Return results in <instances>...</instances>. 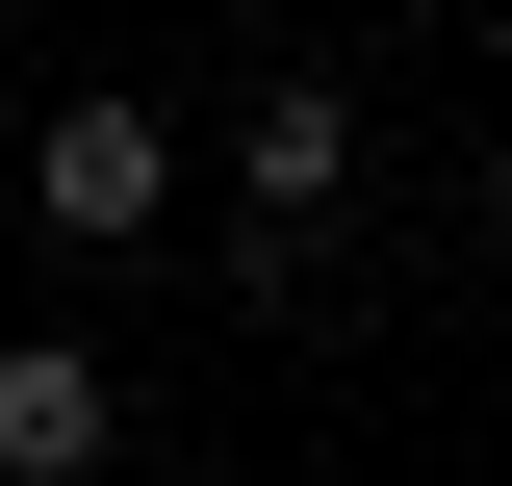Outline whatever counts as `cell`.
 <instances>
[{"label":"cell","mask_w":512,"mask_h":486,"mask_svg":"<svg viewBox=\"0 0 512 486\" xmlns=\"http://www.w3.org/2000/svg\"><path fill=\"white\" fill-rule=\"evenodd\" d=\"M487 205H512V128H487Z\"/></svg>","instance_id":"cell-4"},{"label":"cell","mask_w":512,"mask_h":486,"mask_svg":"<svg viewBox=\"0 0 512 486\" xmlns=\"http://www.w3.org/2000/svg\"><path fill=\"white\" fill-rule=\"evenodd\" d=\"M26 205H52L77 256H128L154 205H180V128H154V103H52V154H26Z\"/></svg>","instance_id":"cell-1"},{"label":"cell","mask_w":512,"mask_h":486,"mask_svg":"<svg viewBox=\"0 0 512 486\" xmlns=\"http://www.w3.org/2000/svg\"><path fill=\"white\" fill-rule=\"evenodd\" d=\"M103 435H128V384L77 359V333H26V359H0V486H77Z\"/></svg>","instance_id":"cell-2"},{"label":"cell","mask_w":512,"mask_h":486,"mask_svg":"<svg viewBox=\"0 0 512 486\" xmlns=\"http://www.w3.org/2000/svg\"><path fill=\"white\" fill-rule=\"evenodd\" d=\"M359 180V103H333V77H256V205H333Z\"/></svg>","instance_id":"cell-3"}]
</instances>
